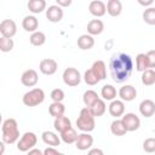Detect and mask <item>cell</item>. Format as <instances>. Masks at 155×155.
<instances>
[{
  "mask_svg": "<svg viewBox=\"0 0 155 155\" xmlns=\"http://www.w3.org/2000/svg\"><path fill=\"white\" fill-rule=\"evenodd\" d=\"M109 70L111 79L117 82L122 84L130 79L132 70H133V61L130 54L126 53H115L111 56L109 62Z\"/></svg>",
  "mask_w": 155,
  "mask_h": 155,
  "instance_id": "cell-1",
  "label": "cell"
},
{
  "mask_svg": "<svg viewBox=\"0 0 155 155\" xmlns=\"http://www.w3.org/2000/svg\"><path fill=\"white\" fill-rule=\"evenodd\" d=\"M1 139L5 144H13L19 140L18 124L15 119H6L1 126Z\"/></svg>",
  "mask_w": 155,
  "mask_h": 155,
  "instance_id": "cell-2",
  "label": "cell"
},
{
  "mask_svg": "<svg viewBox=\"0 0 155 155\" xmlns=\"http://www.w3.org/2000/svg\"><path fill=\"white\" fill-rule=\"evenodd\" d=\"M76 126L82 132H91L94 130L96 122H94V115L91 111V108H82L80 110V115L76 119Z\"/></svg>",
  "mask_w": 155,
  "mask_h": 155,
  "instance_id": "cell-3",
  "label": "cell"
},
{
  "mask_svg": "<svg viewBox=\"0 0 155 155\" xmlns=\"http://www.w3.org/2000/svg\"><path fill=\"white\" fill-rule=\"evenodd\" d=\"M44 101H45V92H44V90H41L39 87L28 91L22 97L23 104L25 107H29V108L30 107H36V105L41 104Z\"/></svg>",
  "mask_w": 155,
  "mask_h": 155,
  "instance_id": "cell-4",
  "label": "cell"
},
{
  "mask_svg": "<svg viewBox=\"0 0 155 155\" xmlns=\"http://www.w3.org/2000/svg\"><path fill=\"white\" fill-rule=\"evenodd\" d=\"M38 143V137L34 132H25L21 138L17 142V149L19 151H23V153H27L31 149H34V147Z\"/></svg>",
  "mask_w": 155,
  "mask_h": 155,
  "instance_id": "cell-5",
  "label": "cell"
},
{
  "mask_svg": "<svg viewBox=\"0 0 155 155\" xmlns=\"http://www.w3.org/2000/svg\"><path fill=\"white\" fill-rule=\"evenodd\" d=\"M62 78H63L64 84H65L67 86H70V87L78 86V85L80 84V81H81L80 71H79L78 69H75V68H71V67L64 69Z\"/></svg>",
  "mask_w": 155,
  "mask_h": 155,
  "instance_id": "cell-6",
  "label": "cell"
},
{
  "mask_svg": "<svg viewBox=\"0 0 155 155\" xmlns=\"http://www.w3.org/2000/svg\"><path fill=\"white\" fill-rule=\"evenodd\" d=\"M17 33V24L13 19H4L0 23V34L2 38L12 39Z\"/></svg>",
  "mask_w": 155,
  "mask_h": 155,
  "instance_id": "cell-7",
  "label": "cell"
},
{
  "mask_svg": "<svg viewBox=\"0 0 155 155\" xmlns=\"http://www.w3.org/2000/svg\"><path fill=\"white\" fill-rule=\"evenodd\" d=\"M121 120H122L127 132L137 131L139 128V126H140V120H139V117L134 113H126V114H124Z\"/></svg>",
  "mask_w": 155,
  "mask_h": 155,
  "instance_id": "cell-8",
  "label": "cell"
},
{
  "mask_svg": "<svg viewBox=\"0 0 155 155\" xmlns=\"http://www.w3.org/2000/svg\"><path fill=\"white\" fill-rule=\"evenodd\" d=\"M58 69V64L52 58H45L39 64V70L44 75H53Z\"/></svg>",
  "mask_w": 155,
  "mask_h": 155,
  "instance_id": "cell-9",
  "label": "cell"
},
{
  "mask_svg": "<svg viewBox=\"0 0 155 155\" xmlns=\"http://www.w3.org/2000/svg\"><path fill=\"white\" fill-rule=\"evenodd\" d=\"M46 18L52 23H58L63 18V8L58 5H51L46 8Z\"/></svg>",
  "mask_w": 155,
  "mask_h": 155,
  "instance_id": "cell-10",
  "label": "cell"
},
{
  "mask_svg": "<svg viewBox=\"0 0 155 155\" xmlns=\"http://www.w3.org/2000/svg\"><path fill=\"white\" fill-rule=\"evenodd\" d=\"M38 81H39V76H38L36 70H34V69H27L21 76V82L27 87L35 86L38 84Z\"/></svg>",
  "mask_w": 155,
  "mask_h": 155,
  "instance_id": "cell-11",
  "label": "cell"
},
{
  "mask_svg": "<svg viewBox=\"0 0 155 155\" xmlns=\"http://www.w3.org/2000/svg\"><path fill=\"white\" fill-rule=\"evenodd\" d=\"M92 144H93V137L87 132H84V133L79 134V137H78V139L75 142L76 149H79L81 151L90 149L92 147Z\"/></svg>",
  "mask_w": 155,
  "mask_h": 155,
  "instance_id": "cell-12",
  "label": "cell"
},
{
  "mask_svg": "<svg viewBox=\"0 0 155 155\" xmlns=\"http://www.w3.org/2000/svg\"><path fill=\"white\" fill-rule=\"evenodd\" d=\"M108 110H109V114L111 116H114L115 119H117L120 116H124V114H125V103H124V101H121V99L111 101V103L108 107Z\"/></svg>",
  "mask_w": 155,
  "mask_h": 155,
  "instance_id": "cell-13",
  "label": "cell"
},
{
  "mask_svg": "<svg viewBox=\"0 0 155 155\" xmlns=\"http://www.w3.org/2000/svg\"><path fill=\"white\" fill-rule=\"evenodd\" d=\"M88 11L94 17H102L107 12V5L101 0H93L88 5Z\"/></svg>",
  "mask_w": 155,
  "mask_h": 155,
  "instance_id": "cell-14",
  "label": "cell"
},
{
  "mask_svg": "<svg viewBox=\"0 0 155 155\" xmlns=\"http://www.w3.org/2000/svg\"><path fill=\"white\" fill-rule=\"evenodd\" d=\"M119 97L124 102H131L137 97V90L132 85H125L119 90Z\"/></svg>",
  "mask_w": 155,
  "mask_h": 155,
  "instance_id": "cell-15",
  "label": "cell"
},
{
  "mask_svg": "<svg viewBox=\"0 0 155 155\" xmlns=\"http://www.w3.org/2000/svg\"><path fill=\"white\" fill-rule=\"evenodd\" d=\"M139 113L144 117H151L155 114V103L151 99H144L139 104Z\"/></svg>",
  "mask_w": 155,
  "mask_h": 155,
  "instance_id": "cell-16",
  "label": "cell"
},
{
  "mask_svg": "<svg viewBox=\"0 0 155 155\" xmlns=\"http://www.w3.org/2000/svg\"><path fill=\"white\" fill-rule=\"evenodd\" d=\"M22 27L25 31H30L31 34L38 31V27H39V21L35 16H25L22 19Z\"/></svg>",
  "mask_w": 155,
  "mask_h": 155,
  "instance_id": "cell-17",
  "label": "cell"
},
{
  "mask_svg": "<svg viewBox=\"0 0 155 155\" xmlns=\"http://www.w3.org/2000/svg\"><path fill=\"white\" fill-rule=\"evenodd\" d=\"M104 30V23L101 19H91L87 23V33L90 35H99Z\"/></svg>",
  "mask_w": 155,
  "mask_h": 155,
  "instance_id": "cell-18",
  "label": "cell"
},
{
  "mask_svg": "<svg viewBox=\"0 0 155 155\" xmlns=\"http://www.w3.org/2000/svg\"><path fill=\"white\" fill-rule=\"evenodd\" d=\"M41 138H42L44 143L47 144L48 147L56 148V147H58L61 144V138L54 132H52V131H45V132H42Z\"/></svg>",
  "mask_w": 155,
  "mask_h": 155,
  "instance_id": "cell-19",
  "label": "cell"
},
{
  "mask_svg": "<svg viewBox=\"0 0 155 155\" xmlns=\"http://www.w3.org/2000/svg\"><path fill=\"white\" fill-rule=\"evenodd\" d=\"M78 46L79 48L86 51V50H91L94 46V39L92 35L90 34H82L78 38Z\"/></svg>",
  "mask_w": 155,
  "mask_h": 155,
  "instance_id": "cell-20",
  "label": "cell"
},
{
  "mask_svg": "<svg viewBox=\"0 0 155 155\" xmlns=\"http://www.w3.org/2000/svg\"><path fill=\"white\" fill-rule=\"evenodd\" d=\"M107 12L111 17H117L122 12V4L120 0H109L107 2Z\"/></svg>",
  "mask_w": 155,
  "mask_h": 155,
  "instance_id": "cell-21",
  "label": "cell"
},
{
  "mask_svg": "<svg viewBox=\"0 0 155 155\" xmlns=\"http://www.w3.org/2000/svg\"><path fill=\"white\" fill-rule=\"evenodd\" d=\"M91 69H92V71L94 73V75L99 80H104L107 78V65H105V63L103 61H101V59L99 61H96L92 64Z\"/></svg>",
  "mask_w": 155,
  "mask_h": 155,
  "instance_id": "cell-22",
  "label": "cell"
},
{
  "mask_svg": "<svg viewBox=\"0 0 155 155\" xmlns=\"http://www.w3.org/2000/svg\"><path fill=\"white\" fill-rule=\"evenodd\" d=\"M64 111H65V107L61 102H52L48 105V113L54 119L61 117V116H64Z\"/></svg>",
  "mask_w": 155,
  "mask_h": 155,
  "instance_id": "cell-23",
  "label": "cell"
},
{
  "mask_svg": "<svg viewBox=\"0 0 155 155\" xmlns=\"http://www.w3.org/2000/svg\"><path fill=\"white\" fill-rule=\"evenodd\" d=\"M53 127L57 132L62 133L64 131H67L68 128L71 127V121L67 117V116H61V117H57L54 119V122H53Z\"/></svg>",
  "mask_w": 155,
  "mask_h": 155,
  "instance_id": "cell-24",
  "label": "cell"
},
{
  "mask_svg": "<svg viewBox=\"0 0 155 155\" xmlns=\"http://www.w3.org/2000/svg\"><path fill=\"white\" fill-rule=\"evenodd\" d=\"M98 99H101V98H99L98 93H97L96 91H93V90H87V91H85V93H84V96H82V101H84V103H85V105H86L87 108L93 107L94 103H96Z\"/></svg>",
  "mask_w": 155,
  "mask_h": 155,
  "instance_id": "cell-25",
  "label": "cell"
},
{
  "mask_svg": "<svg viewBox=\"0 0 155 155\" xmlns=\"http://www.w3.org/2000/svg\"><path fill=\"white\" fill-rule=\"evenodd\" d=\"M110 131L114 136H117V137H121V136H125L127 130L122 122V120H119V119H115L111 125H110Z\"/></svg>",
  "mask_w": 155,
  "mask_h": 155,
  "instance_id": "cell-26",
  "label": "cell"
},
{
  "mask_svg": "<svg viewBox=\"0 0 155 155\" xmlns=\"http://www.w3.org/2000/svg\"><path fill=\"white\" fill-rule=\"evenodd\" d=\"M27 6L30 12L41 13L44 10H46V1L45 0H29Z\"/></svg>",
  "mask_w": 155,
  "mask_h": 155,
  "instance_id": "cell-27",
  "label": "cell"
},
{
  "mask_svg": "<svg viewBox=\"0 0 155 155\" xmlns=\"http://www.w3.org/2000/svg\"><path fill=\"white\" fill-rule=\"evenodd\" d=\"M78 137H79V134L76 133V131L73 127H70L67 131H64V132L61 133V139L65 144H73V143H75L76 139H78Z\"/></svg>",
  "mask_w": 155,
  "mask_h": 155,
  "instance_id": "cell-28",
  "label": "cell"
},
{
  "mask_svg": "<svg viewBox=\"0 0 155 155\" xmlns=\"http://www.w3.org/2000/svg\"><path fill=\"white\" fill-rule=\"evenodd\" d=\"M136 69L138 71H145L147 69H150L149 68V61H148V57H147V53H139L137 54L136 57Z\"/></svg>",
  "mask_w": 155,
  "mask_h": 155,
  "instance_id": "cell-29",
  "label": "cell"
},
{
  "mask_svg": "<svg viewBox=\"0 0 155 155\" xmlns=\"http://www.w3.org/2000/svg\"><path fill=\"white\" fill-rule=\"evenodd\" d=\"M101 96L104 101H114L116 97V88L113 85H104L101 90Z\"/></svg>",
  "mask_w": 155,
  "mask_h": 155,
  "instance_id": "cell-30",
  "label": "cell"
},
{
  "mask_svg": "<svg viewBox=\"0 0 155 155\" xmlns=\"http://www.w3.org/2000/svg\"><path fill=\"white\" fill-rule=\"evenodd\" d=\"M29 41H30V44L33 46H42L46 42V35L42 31L38 30V31H35V33H33L30 35Z\"/></svg>",
  "mask_w": 155,
  "mask_h": 155,
  "instance_id": "cell-31",
  "label": "cell"
},
{
  "mask_svg": "<svg viewBox=\"0 0 155 155\" xmlns=\"http://www.w3.org/2000/svg\"><path fill=\"white\" fill-rule=\"evenodd\" d=\"M105 110H107V104H105V102H104V99H98L96 103H94V105L93 107H91V111H92V114L94 115V117L97 116H102L104 113H105Z\"/></svg>",
  "mask_w": 155,
  "mask_h": 155,
  "instance_id": "cell-32",
  "label": "cell"
},
{
  "mask_svg": "<svg viewBox=\"0 0 155 155\" xmlns=\"http://www.w3.org/2000/svg\"><path fill=\"white\" fill-rule=\"evenodd\" d=\"M142 84L145 86H151L155 84V70L147 69L142 73Z\"/></svg>",
  "mask_w": 155,
  "mask_h": 155,
  "instance_id": "cell-33",
  "label": "cell"
},
{
  "mask_svg": "<svg viewBox=\"0 0 155 155\" xmlns=\"http://www.w3.org/2000/svg\"><path fill=\"white\" fill-rule=\"evenodd\" d=\"M143 21L149 25H155V7H148L144 10Z\"/></svg>",
  "mask_w": 155,
  "mask_h": 155,
  "instance_id": "cell-34",
  "label": "cell"
},
{
  "mask_svg": "<svg viewBox=\"0 0 155 155\" xmlns=\"http://www.w3.org/2000/svg\"><path fill=\"white\" fill-rule=\"evenodd\" d=\"M84 81H85L87 85H90V86H94V85H97L101 80L94 75V73L92 71V69H88V70H86L85 74H84Z\"/></svg>",
  "mask_w": 155,
  "mask_h": 155,
  "instance_id": "cell-35",
  "label": "cell"
},
{
  "mask_svg": "<svg viewBox=\"0 0 155 155\" xmlns=\"http://www.w3.org/2000/svg\"><path fill=\"white\" fill-rule=\"evenodd\" d=\"M15 46V42L12 39H7V38H0V51L1 52H10L12 51Z\"/></svg>",
  "mask_w": 155,
  "mask_h": 155,
  "instance_id": "cell-36",
  "label": "cell"
},
{
  "mask_svg": "<svg viewBox=\"0 0 155 155\" xmlns=\"http://www.w3.org/2000/svg\"><path fill=\"white\" fill-rule=\"evenodd\" d=\"M143 150L145 153H155V138L150 137V138H147L144 142H143Z\"/></svg>",
  "mask_w": 155,
  "mask_h": 155,
  "instance_id": "cell-37",
  "label": "cell"
},
{
  "mask_svg": "<svg viewBox=\"0 0 155 155\" xmlns=\"http://www.w3.org/2000/svg\"><path fill=\"white\" fill-rule=\"evenodd\" d=\"M50 97L53 102H61L62 103V101L64 99V91L62 88H54L51 91Z\"/></svg>",
  "mask_w": 155,
  "mask_h": 155,
  "instance_id": "cell-38",
  "label": "cell"
},
{
  "mask_svg": "<svg viewBox=\"0 0 155 155\" xmlns=\"http://www.w3.org/2000/svg\"><path fill=\"white\" fill-rule=\"evenodd\" d=\"M147 57L149 61V68L153 69L155 68V50H150L147 52Z\"/></svg>",
  "mask_w": 155,
  "mask_h": 155,
  "instance_id": "cell-39",
  "label": "cell"
},
{
  "mask_svg": "<svg viewBox=\"0 0 155 155\" xmlns=\"http://www.w3.org/2000/svg\"><path fill=\"white\" fill-rule=\"evenodd\" d=\"M44 155H59V151L53 147H47L44 150Z\"/></svg>",
  "mask_w": 155,
  "mask_h": 155,
  "instance_id": "cell-40",
  "label": "cell"
},
{
  "mask_svg": "<svg viewBox=\"0 0 155 155\" xmlns=\"http://www.w3.org/2000/svg\"><path fill=\"white\" fill-rule=\"evenodd\" d=\"M70 4H71V0H56V5H58L62 8L70 6Z\"/></svg>",
  "mask_w": 155,
  "mask_h": 155,
  "instance_id": "cell-41",
  "label": "cell"
},
{
  "mask_svg": "<svg viewBox=\"0 0 155 155\" xmlns=\"http://www.w3.org/2000/svg\"><path fill=\"white\" fill-rule=\"evenodd\" d=\"M87 155H104V153H103V150L99 149V148H92V149L88 150Z\"/></svg>",
  "mask_w": 155,
  "mask_h": 155,
  "instance_id": "cell-42",
  "label": "cell"
},
{
  "mask_svg": "<svg viewBox=\"0 0 155 155\" xmlns=\"http://www.w3.org/2000/svg\"><path fill=\"white\" fill-rule=\"evenodd\" d=\"M27 155H44V151H41L40 149H36V148H34V149L29 150Z\"/></svg>",
  "mask_w": 155,
  "mask_h": 155,
  "instance_id": "cell-43",
  "label": "cell"
},
{
  "mask_svg": "<svg viewBox=\"0 0 155 155\" xmlns=\"http://www.w3.org/2000/svg\"><path fill=\"white\" fill-rule=\"evenodd\" d=\"M153 2H154L153 0H147V1H144V0H138V4L142 5V6H145V7H147V6H150V7H151Z\"/></svg>",
  "mask_w": 155,
  "mask_h": 155,
  "instance_id": "cell-44",
  "label": "cell"
},
{
  "mask_svg": "<svg viewBox=\"0 0 155 155\" xmlns=\"http://www.w3.org/2000/svg\"><path fill=\"white\" fill-rule=\"evenodd\" d=\"M59 155H64V154H63V153H59Z\"/></svg>",
  "mask_w": 155,
  "mask_h": 155,
  "instance_id": "cell-45",
  "label": "cell"
}]
</instances>
